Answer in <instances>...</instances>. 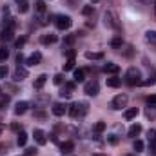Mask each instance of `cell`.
Segmentation results:
<instances>
[{
  "mask_svg": "<svg viewBox=\"0 0 156 156\" xmlns=\"http://www.w3.org/2000/svg\"><path fill=\"white\" fill-rule=\"evenodd\" d=\"M104 24H105V27L116 29V31L122 27V26H120V18H118V15L113 9H107V11L104 13Z\"/></svg>",
  "mask_w": 156,
  "mask_h": 156,
  "instance_id": "cell-1",
  "label": "cell"
},
{
  "mask_svg": "<svg viewBox=\"0 0 156 156\" xmlns=\"http://www.w3.org/2000/svg\"><path fill=\"white\" fill-rule=\"evenodd\" d=\"M125 83L131 85V87H134V85H142L144 80H142V73H140V69L131 67V69L125 73Z\"/></svg>",
  "mask_w": 156,
  "mask_h": 156,
  "instance_id": "cell-2",
  "label": "cell"
},
{
  "mask_svg": "<svg viewBox=\"0 0 156 156\" xmlns=\"http://www.w3.org/2000/svg\"><path fill=\"white\" fill-rule=\"evenodd\" d=\"M87 111H89V104L87 102H76V104H73L71 107H69V115L71 118H83L87 115Z\"/></svg>",
  "mask_w": 156,
  "mask_h": 156,
  "instance_id": "cell-3",
  "label": "cell"
},
{
  "mask_svg": "<svg viewBox=\"0 0 156 156\" xmlns=\"http://www.w3.org/2000/svg\"><path fill=\"white\" fill-rule=\"evenodd\" d=\"M55 24H56V27L58 29H69L71 27V24H73V20H71V16H67V15H58L56 18H55Z\"/></svg>",
  "mask_w": 156,
  "mask_h": 156,
  "instance_id": "cell-4",
  "label": "cell"
},
{
  "mask_svg": "<svg viewBox=\"0 0 156 156\" xmlns=\"http://www.w3.org/2000/svg\"><path fill=\"white\" fill-rule=\"evenodd\" d=\"M127 102H129L127 94H116V96L113 98V102H111V107H113L115 111H120V109H123V107L127 105Z\"/></svg>",
  "mask_w": 156,
  "mask_h": 156,
  "instance_id": "cell-5",
  "label": "cell"
},
{
  "mask_svg": "<svg viewBox=\"0 0 156 156\" xmlns=\"http://www.w3.org/2000/svg\"><path fill=\"white\" fill-rule=\"evenodd\" d=\"M83 93H85V94H89V96H96V94L100 93V85H98V82H96V80L87 82V83H85V87H83Z\"/></svg>",
  "mask_w": 156,
  "mask_h": 156,
  "instance_id": "cell-6",
  "label": "cell"
},
{
  "mask_svg": "<svg viewBox=\"0 0 156 156\" xmlns=\"http://www.w3.org/2000/svg\"><path fill=\"white\" fill-rule=\"evenodd\" d=\"M26 78H27V69L18 66V67L15 69V73H13V80H15V82H22V80H26Z\"/></svg>",
  "mask_w": 156,
  "mask_h": 156,
  "instance_id": "cell-7",
  "label": "cell"
},
{
  "mask_svg": "<svg viewBox=\"0 0 156 156\" xmlns=\"http://www.w3.org/2000/svg\"><path fill=\"white\" fill-rule=\"evenodd\" d=\"M33 136H35V142H37L38 145H45V144H47V134H45L42 129H35Z\"/></svg>",
  "mask_w": 156,
  "mask_h": 156,
  "instance_id": "cell-8",
  "label": "cell"
},
{
  "mask_svg": "<svg viewBox=\"0 0 156 156\" xmlns=\"http://www.w3.org/2000/svg\"><path fill=\"white\" fill-rule=\"evenodd\" d=\"M73 89H75V82H69V83H66V85H64V89H62V93H60V96H62V98H71V94H73Z\"/></svg>",
  "mask_w": 156,
  "mask_h": 156,
  "instance_id": "cell-9",
  "label": "cell"
},
{
  "mask_svg": "<svg viewBox=\"0 0 156 156\" xmlns=\"http://www.w3.org/2000/svg\"><path fill=\"white\" fill-rule=\"evenodd\" d=\"M66 111H67V107H66L64 104H55V105H53V115H55V116H64Z\"/></svg>",
  "mask_w": 156,
  "mask_h": 156,
  "instance_id": "cell-10",
  "label": "cell"
},
{
  "mask_svg": "<svg viewBox=\"0 0 156 156\" xmlns=\"http://www.w3.org/2000/svg\"><path fill=\"white\" fill-rule=\"evenodd\" d=\"M140 133H142V125H140V123H133V125L129 127V131H127V134H129L131 138H136Z\"/></svg>",
  "mask_w": 156,
  "mask_h": 156,
  "instance_id": "cell-11",
  "label": "cell"
},
{
  "mask_svg": "<svg viewBox=\"0 0 156 156\" xmlns=\"http://www.w3.org/2000/svg\"><path fill=\"white\" fill-rule=\"evenodd\" d=\"M73 149H75V144H73V142H69V140L60 144V151H62L64 154H69V153H73Z\"/></svg>",
  "mask_w": 156,
  "mask_h": 156,
  "instance_id": "cell-12",
  "label": "cell"
},
{
  "mask_svg": "<svg viewBox=\"0 0 156 156\" xmlns=\"http://www.w3.org/2000/svg\"><path fill=\"white\" fill-rule=\"evenodd\" d=\"M40 62H42V55H40L38 51H37V53H33V55L27 58V66H38Z\"/></svg>",
  "mask_w": 156,
  "mask_h": 156,
  "instance_id": "cell-13",
  "label": "cell"
},
{
  "mask_svg": "<svg viewBox=\"0 0 156 156\" xmlns=\"http://www.w3.org/2000/svg\"><path fill=\"white\" fill-rule=\"evenodd\" d=\"M104 71H105V73H111V75H116L118 71H120V67H118L116 64H113V62H107V64L104 66Z\"/></svg>",
  "mask_w": 156,
  "mask_h": 156,
  "instance_id": "cell-14",
  "label": "cell"
},
{
  "mask_svg": "<svg viewBox=\"0 0 156 156\" xmlns=\"http://www.w3.org/2000/svg\"><path fill=\"white\" fill-rule=\"evenodd\" d=\"M27 111V102H18L15 105V115H24Z\"/></svg>",
  "mask_w": 156,
  "mask_h": 156,
  "instance_id": "cell-15",
  "label": "cell"
},
{
  "mask_svg": "<svg viewBox=\"0 0 156 156\" xmlns=\"http://www.w3.org/2000/svg\"><path fill=\"white\" fill-rule=\"evenodd\" d=\"M85 58H87V60H104V53H93V51H87V53H85Z\"/></svg>",
  "mask_w": 156,
  "mask_h": 156,
  "instance_id": "cell-16",
  "label": "cell"
},
{
  "mask_svg": "<svg viewBox=\"0 0 156 156\" xmlns=\"http://www.w3.org/2000/svg\"><path fill=\"white\" fill-rule=\"evenodd\" d=\"M138 113H140V111H138V107H131V109H127V111H125V115H123V116H125V120H133V118L138 116Z\"/></svg>",
  "mask_w": 156,
  "mask_h": 156,
  "instance_id": "cell-17",
  "label": "cell"
},
{
  "mask_svg": "<svg viewBox=\"0 0 156 156\" xmlns=\"http://www.w3.org/2000/svg\"><path fill=\"white\" fill-rule=\"evenodd\" d=\"M56 40H58V37H56V35L49 33V35H44V37H42V44H45V45H47V44H55Z\"/></svg>",
  "mask_w": 156,
  "mask_h": 156,
  "instance_id": "cell-18",
  "label": "cell"
},
{
  "mask_svg": "<svg viewBox=\"0 0 156 156\" xmlns=\"http://www.w3.org/2000/svg\"><path fill=\"white\" fill-rule=\"evenodd\" d=\"M45 82H47V75H40V76L35 80V89H42V87L45 85Z\"/></svg>",
  "mask_w": 156,
  "mask_h": 156,
  "instance_id": "cell-19",
  "label": "cell"
},
{
  "mask_svg": "<svg viewBox=\"0 0 156 156\" xmlns=\"http://www.w3.org/2000/svg\"><path fill=\"white\" fill-rule=\"evenodd\" d=\"M73 78H75V82H83L85 80V71L83 69H75V75H73Z\"/></svg>",
  "mask_w": 156,
  "mask_h": 156,
  "instance_id": "cell-20",
  "label": "cell"
},
{
  "mask_svg": "<svg viewBox=\"0 0 156 156\" xmlns=\"http://www.w3.org/2000/svg\"><path fill=\"white\" fill-rule=\"evenodd\" d=\"M16 136H18V138H16V142H18V145H20V147H24V145L27 144V134H26L24 131H20V133H18Z\"/></svg>",
  "mask_w": 156,
  "mask_h": 156,
  "instance_id": "cell-21",
  "label": "cell"
},
{
  "mask_svg": "<svg viewBox=\"0 0 156 156\" xmlns=\"http://www.w3.org/2000/svg\"><path fill=\"white\" fill-rule=\"evenodd\" d=\"M145 115H147V118L154 120V118H156V107H154V105H151V104H149V107L145 109Z\"/></svg>",
  "mask_w": 156,
  "mask_h": 156,
  "instance_id": "cell-22",
  "label": "cell"
},
{
  "mask_svg": "<svg viewBox=\"0 0 156 156\" xmlns=\"http://www.w3.org/2000/svg\"><path fill=\"white\" fill-rule=\"evenodd\" d=\"M120 83H122V80L116 78V76L107 78V85H109V87H120Z\"/></svg>",
  "mask_w": 156,
  "mask_h": 156,
  "instance_id": "cell-23",
  "label": "cell"
},
{
  "mask_svg": "<svg viewBox=\"0 0 156 156\" xmlns=\"http://www.w3.org/2000/svg\"><path fill=\"white\" fill-rule=\"evenodd\" d=\"M122 45H123V40H122V37H115V38L111 40V47L118 49V47H122Z\"/></svg>",
  "mask_w": 156,
  "mask_h": 156,
  "instance_id": "cell-24",
  "label": "cell"
},
{
  "mask_svg": "<svg viewBox=\"0 0 156 156\" xmlns=\"http://www.w3.org/2000/svg\"><path fill=\"white\" fill-rule=\"evenodd\" d=\"M35 9H37L38 16H40V15H44V13H45V4H44L42 0H38V2H37V5H35Z\"/></svg>",
  "mask_w": 156,
  "mask_h": 156,
  "instance_id": "cell-25",
  "label": "cell"
},
{
  "mask_svg": "<svg viewBox=\"0 0 156 156\" xmlns=\"http://www.w3.org/2000/svg\"><path fill=\"white\" fill-rule=\"evenodd\" d=\"M104 131H105V122H96V125H94V133L100 134V133H104Z\"/></svg>",
  "mask_w": 156,
  "mask_h": 156,
  "instance_id": "cell-26",
  "label": "cell"
},
{
  "mask_svg": "<svg viewBox=\"0 0 156 156\" xmlns=\"http://www.w3.org/2000/svg\"><path fill=\"white\" fill-rule=\"evenodd\" d=\"M145 40L151 42V44H156V31H147L145 33Z\"/></svg>",
  "mask_w": 156,
  "mask_h": 156,
  "instance_id": "cell-27",
  "label": "cell"
},
{
  "mask_svg": "<svg viewBox=\"0 0 156 156\" xmlns=\"http://www.w3.org/2000/svg\"><path fill=\"white\" fill-rule=\"evenodd\" d=\"M75 64H76V62H75V58H69V60H67V64L64 66V71H73V69H75Z\"/></svg>",
  "mask_w": 156,
  "mask_h": 156,
  "instance_id": "cell-28",
  "label": "cell"
},
{
  "mask_svg": "<svg viewBox=\"0 0 156 156\" xmlns=\"http://www.w3.org/2000/svg\"><path fill=\"white\" fill-rule=\"evenodd\" d=\"M7 56H9V51L5 47H0V62H5Z\"/></svg>",
  "mask_w": 156,
  "mask_h": 156,
  "instance_id": "cell-29",
  "label": "cell"
},
{
  "mask_svg": "<svg viewBox=\"0 0 156 156\" xmlns=\"http://www.w3.org/2000/svg\"><path fill=\"white\" fill-rule=\"evenodd\" d=\"M93 5H83L82 7V15H85V16H89V15H93Z\"/></svg>",
  "mask_w": 156,
  "mask_h": 156,
  "instance_id": "cell-30",
  "label": "cell"
},
{
  "mask_svg": "<svg viewBox=\"0 0 156 156\" xmlns=\"http://www.w3.org/2000/svg\"><path fill=\"white\" fill-rule=\"evenodd\" d=\"M18 11H20V13H27V11H29V4H27V2L18 4Z\"/></svg>",
  "mask_w": 156,
  "mask_h": 156,
  "instance_id": "cell-31",
  "label": "cell"
},
{
  "mask_svg": "<svg viewBox=\"0 0 156 156\" xmlns=\"http://www.w3.org/2000/svg\"><path fill=\"white\" fill-rule=\"evenodd\" d=\"M134 151H136V153L144 151V142H142V140H136V142H134Z\"/></svg>",
  "mask_w": 156,
  "mask_h": 156,
  "instance_id": "cell-32",
  "label": "cell"
},
{
  "mask_svg": "<svg viewBox=\"0 0 156 156\" xmlns=\"http://www.w3.org/2000/svg\"><path fill=\"white\" fill-rule=\"evenodd\" d=\"M53 82H55L56 85H62V82H64V76H62V75H55V76H53Z\"/></svg>",
  "mask_w": 156,
  "mask_h": 156,
  "instance_id": "cell-33",
  "label": "cell"
},
{
  "mask_svg": "<svg viewBox=\"0 0 156 156\" xmlns=\"http://www.w3.org/2000/svg\"><path fill=\"white\" fill-rule=\"evenodd\" d=\"M147 138H149V142H156V129H151V131H149Z\"/></svg>",
  "mask_w": 156,
  "mask_h": 156,
  "instance_id": "cell-34",
  "label": "cell"
},
{
  "mask_svg": "<svg viewBox=\"0 0 156 156\" xmlns=\"http://www.w3.org/2000/svg\"><path fill=\"white\" fill-rule=\"evenodd\" d=\"M7 73H9V71H7V66H0V78H5Z\"/></svg>",
  "mask_w": 156,
  "mask_h": 156,
  "instance_id": "cell-35",
  "label": "cell"
},
{
  "mask_svg": "<svg viewBox=\"0 0 156 156\" xmlns=\"http://www.w3.org/2000/svg\"><path fill=\"white\" fill-rule=\"evenodd\" d=\"M35 154H37V149H35V147L26 149V156H35Z\"/></svg>",
  "mask_w": 156,
  "mask_h": 156,
  "instance_id": "cell-36",
  "label": "cell"
},
{
  "mask_svg": "<svg viewBox=\"0 0 156 156\" xmlns=\"http://www.w3.org/2000/svg\"><path fill=\"white\" fill-rule=\"evenodd\" d=\"M66 56L67 58H75V49H67L66 51Z\"/></svg>",
  "mask_w": 156,
  "mask_h": 156,
  "instance_id": "cell-37",
  "label": "cell"
},
{
  "mask_svg": "<svg viewBox=\"0 0 156 156\" xmlns=\"http://www.w3.org/2000/svg\"><path fill=\"white\" fill-rule=\"evenodd\" d=\"M147 102H149L151 105H156V94H151V96L147 98Z\"/></svg>",
  "mask_w": 156,
  "mask_h": 156,
  "instance_id": "cell-38",
  "label": "cell"
},
{
  "mask_svg": "<svg viewBox=\"0 0 156 156\" xmlns=\"http://www.w3.org/2000/svg\"><path fill=\"white\" fill-rule=\"evenodd\" d=\"M107 140H109V144H113V145H115V144H118V138L115 136V134H111V136H109Z\"/></svg>",
  "mask_w": 156,
  "mask_h": 156,
  "instance_id": "cell-39",
  "label": "cell"
},
{
  "mask_svg": "<svg viewBox=\"0 0 156 156\" xmlns=\"http://www.w3.org/2000/svg\"><path fill=\"white\" fill-rule=\"evenodd\" d=\"M24 44H26V37H22V38H18V40H16V47H22Z\"/></svg>",
  "mask_w": 156,
  "mask_h": 156,
  "instance_id": "cell-40",
  "label": "cell"
},
{
  "mask_svg": "<svg viewBox=\"0 0 156 156\" xmlns=\"http://www.w3.org/2000/svg\"><path fill=\"white\" fill-rule=\"evenodd\" d=\"M75 38H76L75 35H69V37H66V44H73V42H75Z\"/></svg>",
  "mask_w": 156,
  "mask_h": 156,
  "instance_id": "cell-41",
  "label": "cell"
},
{
  "mask_svg": "<svg viewBox=\"0 0 156 156\" xmlns=\"http://www.w3.org/2000/svg\"><path fill=\"white\" fill-rule=\"evenodd\" d=\"M149 145H151V153L156 154V142H149Z\"/></svg>",
  "mask_w": 156,
  "mask_h": 156,
  "instance_id": "cell-42",
  "label": "cell"
},
{
  "mask_svg": "<svg viewBox=\"0 0 156 156\" xmlns=\"http://www.w3.org/2000/svg\"><path fill=\"white\" fill-rule=\"evenodd\" d=\"M22 62H24V55H22V53H20V55H18V56H16V64H18V66H20V64H22Z\"/></svg>",
  "mask_w": 156,
  "mask_h": 156,
  "instance_id": "cell-43",
  "label": "cell"
},
{
  "mask_svg": "<svg viewBox=\"0 0 156 156\" xmlns=\"http://www.w3.org/2000/svg\"><path fill=\"white\" fill-rule=\"evenodd\" d=\"M78 2H80V0H69V5H71V7H76Z\"/></svg>",
  "mask_w": 156,
  "mask_h": 156,
  "instance_id": "cell-44",
  "label": "cell"
},
{
  "mask_svg": "<svg viewBox=\"0 0 156 156\" xmlns=\"http://www.w3.org/2000/svg\"><path fill=\"white\" fill-rule=\"evenodd\" d=\"M140 2H142V4H145V5H147V4H151V2H154V0H140Z\"/></svg>",
  "mask_w": 156,
  "mask_h": 156,
  "instance_id": "cell-45",
  "label": "cell"
},
{
  "mask_svg": "<svg viewBox=\"0 0 156 156\" xmlns=\"http://www.w3.org/2000/svg\"><path fill=\"white\" fill-rule=\"evenodd\" d=\"M93 156H107V154H102V153H93Z\"/></svg>",
  "mask_w": 156,
  "mask_h": 156,
  "instance_id": "cell-46",
  "label": "cell"
},
{
  "mask_svg": "<svg viewBox=\"0 0 156 156\" xmlns=\"http://www.w3.org/2000/svg\"><path fill=\"white\" fill-rule=\"evenodd\" d=\"M15 2H16V4H22V2H26V0H15Z\"/></svg>",
  "mask_w": 156,
  "mask_h": 156,
  "instance_id": "cell-47",
  "label": "cell"
},
{
  "mask_svg": "<svg viewBox=\"0 0 156 156\" xmlns=\"http://www.w3.org/2000/svg\"><path fill=\"white\" fill-rule=\"evenodd\" d=\"M2 131H4V125H2V123H0V133H2Z\"/></svg>",
  "mask_w": 156,
  "mask_h": 156,
  "instance_id": "cell-48",
  "label": "cell"
},
{
  "mask_svg": "<svg viewBox=\"0 0 156 156\" xmlns=\"http://www.w3.org/2000/svg\"><path fill=\"white\" fill-rule=\"evenodd\" d=\"M153 4H154V15H156V0H154V2H153Z\"/></svg>",
  "mask_w": 156,
  "mask_h": 156,
  "instance_id": "cell-49",
  "label": "cell"
},
{
  "mask_svg": "<svg viewBox=\"0 0 156 156\" xmlns=\"http://www.w3.org/2000/svg\"><path fill=\"white\" fill-rule=\"evenodd\" d=\"M91 2H100V0H91Z\"/></svg>",
  "mask_w": 156,
  "mask_h": 156,
  "instance_id": "cell-50",
  "label": "cell"
},
{
  "mask_svg": "<svg viewBox=\"0 0 156 156\" xmlns=\"http://www.w3.org/2000/svg\"><path fill=\"white\" fill-rule=\"evenodd\" d=\"M0 94H2V89H0Z\"/></svg>",
  "mask_w": 156,
  "mask_h": 156,
  "instance_id": "cell-51",
  "label": "cell"
},
{
  "mask_svg": "<svg viewBox=\"0 0 156 156\" xmlns=\"http://www.w3.org/2000/svg\"><path fill=\"white\" fill-rule=\"evenodd\" d=\"M129 156H133V154H129Z\"/></svg>",
  "mask_w": 156,
  "mask_h": 156,
  "instance_id": "cell-52",
  "label": "cell"
}]
</instances>
